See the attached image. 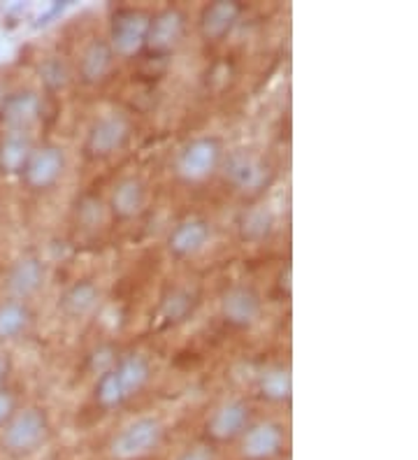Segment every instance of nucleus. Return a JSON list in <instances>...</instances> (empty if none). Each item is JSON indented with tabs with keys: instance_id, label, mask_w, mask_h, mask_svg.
Instances as JSON below:
<instances>
[{
	"instance_id": "14",
	"label": "nucleus",
	"mask_w": 418,
	"mask_h": 460,
	"mask_svg": "<svg viewBox=\"0 0 418 460\" xmlns=\"http://www.w3.org/2000/svg\"><path fill=\"white\" fill-rule=\"evenodd\" d=\"M42 117V98L31 89L12 91L0 102V126L3 130H26L31 133Z\"/></svg>"
},
{
	"instance_id": "12",
	"label": "nucleus",
	"mask_w": 418,
	"mask_h": 460,
	"mask_svg": "<svg viewBox=\"0 0 418 460\" xmlns=\"http://www.w3.org/2000/svg\"><path fill=\"white\" fill-rule=\"evenodd\" d=\"M262 314V297L253 287L237 284L228 288L221 297V319L230 328L246 331V328L256 326Z\"/></svg>"
},
{
	"instance_id": "23",
	"label": "nucleus",
	"mask_w": 418,
	"mask_h": 460,
	"mask_svg": "<svg viewBox=\"0 0 418 460\" xmlns=\"http://www.w3.org/2000/svg\"><path fill=\"white\" fill-rule=\"evenodd\" d=\"M256 391L262 400L274 404H284L293 398V376L284 365H270L258 375Z\"/></svg>"
},
{
	"instance_id": "22",
	"label": "nucleus",
	"mask_w": 418,
	"mask_h": 460,
	"mask_svg": "<svg viewBox=\"0 0 418 460\" xmlns=\"http://www.w3.org/2000/svg\"><path fill=\"white\" fill-rule=\"evenodd\" d=\"M33 323V312L23 300H0V342H12L26 335Z\"/></svg>"
},
{
	"instance_id": "20",
	"label": "nucleus",
	"mask_w": 418,
	"mask_h": 460,
	"mask_svg": "<svg viewBox=\"0 0 418 460\" xmlns=\"http://www.w3.org/2000/svg\"><path fill=\"white\" fill-rule=\"evenodd\" d=\"M198 307V291L191 287H170L158 303V319L165 328L182 326Z\"/></svg>"
},
{
	"instance_id": "27",
	"label": "nucleus",
	"mask_w": 418,
	"mask_h": 460,
	"mask_svg": "<svg viewBox=\"0 0 418 460\" xmlns=\"http://www.w3.org/2000/svg\"><path fill=\"white\" fill-rule=\"evenodd\" d=\"M174 460H217V454H214L212 447L198 444V447H189V449L182 451Z\"/></svg>"
},
{
	"instance_id": "11",
	"label": "nucleus",
	"mask_w": 418,
	"mask_h": 460,
	"mask_svg": "<svg viewBox=\"0 0 418 460\" xmlns=\"http://www.w3.org/2000/svg\"><path fill=\"white\" fill-rule=\"evenodd\" d=\"M286 447V428L277 421L251 423L240 438V456L245 460H274Z\"/></svg>"
},
{
	"instance_id": "2",
	"label": "nucleus",
	"mask_w": 418,
	"mask_h": 460,
	"mask_svg": "<svg viewBox=\"0 0 418 460\" xmlns=\"http://www.w3.org/2000/svg\"><path fill=\"white\" fill-rule=\"evenodd\" d=\"M223 158H226V152L217 135H200L182 146L174 170L179 180L186 184H202L221 170Z\"/></svg>"
},
{
	"instance_id": "28",
	"label": "nucleus",
	"mask_w": 418,
	"mask_h": 460,
	"mask_svg": "<svg viewBox=\"0 0 418 460\" xmlns=\"http://www.w3.org/2000/svg\"><path fill=\"white\" fill-rule=\"evenodd\" d=\"M12 370H14V363H12L10 351L0 349V388L7 386V379H10Z\"/></svg>"
},
{
	"instance_id": "9",
	"label": "nucleus",
	"mask_w": 418,
	"mask_h": 460,
	"mask_svg": "<svg viewBox=\"0 0 418 460\" xmlns=\"http://www.w3.org/2000/svg\"><path fill=\"white\" fill-rule=\"evenodd\" d=\"M251 426V404L246 400L233 398L214 407L207 416L205 438L214 444H228L242 438V432Z\"/></svg>"
},
{
	"instance_id": "7",
	"label": "nucleus",
	"mask_w": 418,
	"mask_h": 460,
	"mask_svg": "<svg viewBox=\"0 0 418 460\" xmlns=\"http://www.w3.org/2000/svg\"><path fill=\"white\" fill-rule=\"evenodd\" d=\"M186 31H189V22H186L184 12L179 7H163L156 14H151L149 33H147L142 54L154 61H165V58L174 57L184 42Z\"/></svg>"
},
{
	"instance_id": "1",
	"label": "nucleus",
	"mask_w": 418,
	"mask_h": 460,
	"mask_svg": "<svg viewBox=\"0 0 418 460\" xmlns=\"http://www.w3.org/2000/svg\"><path fill=\"white\" fill-rule=\"evenodd\" d=\"M51 435V421L47 410L31 404V407H19L17 414L12 416L7 426L0 430V447L7 456L14 458H26L35 451L42 449Z\"/></svg>"
},
{
	"instance_id": "8",
	"label": "nucleus",
	"mask_w": 418,
	"mask_h": 460,
	"mask_svg": "<svg viewBox=\"0 0 418 460\" xmlns=\"http://www.w3.org/2000/svg\"><path fill=\"white\" fill-rule=\"evenodd\" d=\"M67 168L66 149L54 142L35 145L33 154L28 158L26 170L22 172V181L28 191L47 193L63 180Z\"/></svg>"
},
{
	"instance_id": "26",
	"label": "nucleus",
	"mask_w": 418,
	"mask_h": 460,
	"mask_svg": "<svg viewBox=\"0 0 418 460\" xmlns=\"http://www.w3.org/2000/svg\"><path fill=\"white\" fill-rule=\"evenodd\" d=\"M66 67H63L61 61H47L45 67H42V82H45L47 89L56 91L66 84Z\"/></svg>"
},
{
	"instance_id": "3",
	"label": "nucleus",
	"mask_w": 418,
	"mask_h": 460,
	"mask_svg": "<svg viewBox=\"0 0 418 460\" xmlns=\"http://www.w3.org/2000/svg\"><path fill=\"white\" fill-rule=\"evenodd\" d=\"M133 137V124L130 119L121 112H110L93 119L84 135L82 152L89 161H107L121 149Z\"/></svg>"
},
{
	"instance_id": "16",
	"label": "nucleus",
	"mask_w": 418,
	"mask_h": 460,
	"mask_svg": "<svg viewBox=\"0 0 418 460\" xmlns=\"http://www.w3.org/2000/svg\"><path fill=\"white\" fill-rule=\"evenodd\" d=\"M147 184L139 177H123L114 184L110 193L107 209L117 221H133L147 208Z\"/></svg>"
},
{
	"instance_id": "5",
	"label": "nucleus",
	"mask_w": 418,
	"mask_h": 460,
	"mask_svg": "<svg viewBox=\"0 0 418 460\" xmlns=\"http://www.w3.org/2000/svg\"><path fill=\"white\" fill-rule=\"evenodd\" d=\"M163 438H165V426L161 419L139 416L111 438L110 456L114 460H142L161 447Z\"/></svg>"
},
{
	"instance_id": "6",
	"label": "nucleus",
	"mask_w": 418,
	"mask_h": 460,
	"mask_svg": "<svg viewBox=\"0 0 418 460\" xmlns=\"http://www.w3.org/2000/svg\"><path fill=\"white\" fill-rule=\"evenodd\" d=\"M151 12L142 7H119L110 19L107 45L117 58H133L145 51L147 33H149Z\"/></svg>"
},
{
	"instance_id": "18",
	"label": "nucleus",
	"mask_w": 418,
	"mask_h": 460,
	"mask_svg": "<svg viewBox=\"0 0 418 460\" xmlns=\"http://www.w3.org/2000/svg\"><path fill=\"white\" fill-rule=\"evenodd\" d=\"M35 140L26 130H3L0 135V174L22 177L28 158L33 154Z\"/></svg>"
},
{
	"instance_id": "15",
	"label": "nucleus",
	"mask_w": 418,
	"mask_h": 460,
	"mask_svg": "<svg viewBox=\"0 0 418 460\" xmlns=\"http://www.w3.org/2000/svg\"><path fill=\"white\" fill-rule=\"evenodd\" d=\"M245 7L235 0H214L207 3L198 17V33L205 42H221L240 23Z\"/></svg>"
},
{
	"instance_id": "13",
	"label": "nucleus",
	"mask_w": 418,
	"mask_h": 460,
	"mask_svg": "<svg viewBox=\"0 0 418 460\" xmlns=\"http://www.w3.org/2000/svg\"><path fill=\"white\" fill-rule=\"evenodd\" d=\"M212 237V226L202 217H189L179 221L170 233H167L165 247L167 253L177 261H189L202 252L209 244Z\"/></svg>"
},
{
	"instance_id": "19",
	"label": "nucleus",
	"mask_w": 418,
	"mask_h": 460,
	"mask_svg": "<svg viewBox=\"0 0 418 460\" xmlns=\"http://www.w3.org/2000/svg\"><path fill=\"white\" fill-rule=\"evenodd\" d=\"M102 300L101 287L93 279H77L73 281L58 297V309L66 319H86L93 314Z\"/></svg>"
},
{
	"instance_id": "17",
	"label": "nucleus",
	"mask_w": 418,
	"mask_h": 460,
	"mask_svg": "<svg viewBox=\"0 0 418 460\" xmlns=\"http://www.w3.org/2000/svg\"><path fill=\"white\" fill-rule=\"evenodd\" d=\"M114 51L107 45L105 38H93L86 42V47L79 54L77 63V75L82 79V84L86 86H98L110 77L111 67H114Z\"/></svg>"
},
{
	"instance_id": "4",
	"label": "nucleus",
	"mask_w": 418,
	"mask_h": 460,
	"mask_svg": "<svg viewBox=\"0 0 418 460\" xmlns=\"http://www.w3.org/2000/svg\"><path fill=\"white\" fill-rule=\"evenodd\" d=\"M221 168L228 184L246 198L262 196L274 180V170L268 158L256 152H246V149L223 158Z\"/></svg>"
},
{
	"instance_id": "10",
	"label": "nucleus",
	"mask_w": 418,
	"mask_h": 460,
	"mask_svg": "<svg viewBox=\"0 0 418 460\" xmlns=\"http://www.w3.org/2000/svg\"><path fill=\"white\" fill-rule=\"evenodd\" d=\"M47 281V265L38 253H23L5 272V291L14 300L28 303L31 297L42 291Z\"/></svg>"
},
{
	"instance_id": "24",
	"label": "nucleus",
	"mask_w": 418,
	"mask_h": 460,
	"mask_svg": "<svg viewBox=\"0 0 418 460\" xmlns=\"http://www.w3.org/2000/svg\"><path fill=\"white\" fill-rule=\"evenodd\" d=\"M274 224V212L268 208V205H253V208L245 209L237 219V233L245 242H262L272 235Z\"/></svg>"
},
{
	"instance_id": "21",
	"label": "nucleus",
	"mask_w": 418,
	"mask_h": 460,
	"mask_svg": "<svg viewBox=\"0 0 418 460\" xmlns=\"http://www.w3.org/2000/svg\"><path fill=\"white\" fill-rule=\"evenodd\" d=\"M114 372H117L119 382H121L123 391L129 398H135L147 388L151 382V363L147 356L142 354H129L119 358L117 363H111Z\"/></svg>"
},
{
	"instance_id": "25",
	"label": "nucleus",
	"mask_w": 418,
	"mask_h": 460,
	"mask_svg": "<svg viewBox=\"0 0 418 460\" xmlns=\"http://www.w3.org/2000/svg\"><path fill=\"white\" fill-rule=\"evenodd\" d=\"M17 410H19L17 394H14L10 386L0 388V430L7 426V421H10L12 416L17 414Z\"/></svg>"
}]
</instances>
